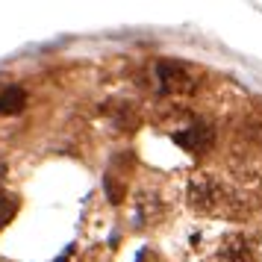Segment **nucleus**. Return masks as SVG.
Returning <instances> with one entry per match:
<instances>
[{
  "mask_svg": "<svg viewBox=\"0 0 262 262\" xmlns=\"http://www.w3.org/2000/svg\"><path fill=\"white\" fill-rule=\"evenodd\" d=\"M174 142H177L180 147H186L189 154H206L215 142V133H212V127H206V124H194L189 130L177 133Z\"/></svg>",
  "mask_w": 262,
  "mask_h": 262,
  "instance_id": "nucleus-3",
  "label": "nucleus"
},
{
  "mask_svg": "<svg viewBox=\"0 0 262 262\" xmlns=\"http://www.w3.org/2000/svg\"><path fill=\"white\" fill-rule=\"evenodd\" d=\"M224 198H227V191L218 183V177H212V174H194L191 177V183H189V206L191 209H198V212H215V209H221L227 203Z\"/></svg>",
  "mask_w": 262,
  "mask_h": 262,
  "instance_id": "nucleus-1",
  "label": "nucleus"
},
{
  "mask_svg": "<svg viewBox=\"0 0 262 262\" xmlns=\"http://www.w3.org/2000/svg\"><path fill=\"white\" fill-rule=\"evenodd\" d=\"M221 259L224 262H253V242L242 233H233V236L224 238L221 245Z\"/></svg>",
  "mask_w": 262,
  "mask_h": 262,
  "instance_id": "nucleus-4",
  "label": "nucleus"
},
{
  "mask_svg": "<svg viewBox=\"0 0 262 262\" xmlns=\"http://www.w3.org/2000/svg\"><path fill=\"white\" fill-rule=\"evenodd\" d=\"M156 80H159V92H165V95H177V92H189L191 89L189 74L177 62H159L156 65Z\"/></svg>",
  "mask_w": 262,
  "mask_h": 262,
  "instance_id": "nucleus-2",
  "label": "nucleus"
},
{
  "mask_svg": "<svg viewBox=\"0 0 262 262\" xmlns=\"http://www.w3.org/2000/svg\"><path fill=\"white\" fill-rule=\"evenodd\" d=\"M24 100H27V95L18 85L3 89V92H0V115H15V112H21V109H24Z\"/></svg>",
  "mask_w": 262,
  "mask_h": 262,
  "instance_id": "nucleus-5",
  "label": "nucleus"
},
{
  "mask_svg": "<svg viewBox=\"0 0 262 262\" xmlns=\"http://www.w3.org/2000/svg\"><path fill=\"white\" fill-rule=\"evenodd\" d=\"M139 262H147V250H142V253H139Z\"/></svg>",
  "mask_w": 262,
  "mask_h": 262,
  "instance_id": "nucleus-8",
  "label": "nucleus"
},
{
  "mask_svg": "<svg viewBox=\"0 0 262 262\" xmlns=\"http://www.w3.org/2000/svg\"><path fill=\"white\" fill-rule=\"evenodd\" d=\"M15 212H18V198L9 191H0V230L12 221Z\"/></svg>",
  "mask_w": 262,
  "mask_h": 262,
  "instance_id": "nucleus-6",
  "label": "nucleus"
},
{
  "mask_svg": "<svg viewBox=\"0 0 262 262\" xmlns=\"http://www.w3.org/2000/svg\"><path fill=\"white\" fill-rule=\"evenodd\" d=\"M103 189H106V198L112 203H124V186H121V180L115 174H106L103 180Z\"/></svg>",
  "mask_w": 262,
  "mask_h": 262,
  "instance_id": "nucleus-7",
  "label": "nucleus"
}]
</instances>
